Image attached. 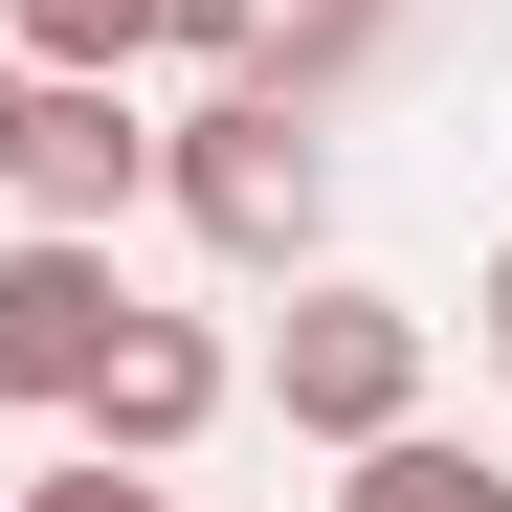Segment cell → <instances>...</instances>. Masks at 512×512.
I'll use <instances>...</instances> for the list:
<instances>
[{"label": "cell", "instance_id": "obj_2", "mask_svg": "<svg viewBox=\"0 0 512 512\" xmlns=\"http://www.w3.org/2000/svg\"><path fill=\"white\" fill-rule=\"evenodd\" d=\"M0 201L23 223H134L156 201V112H134V67H23V134H0Z\"/></svg>", "mask_w": 512, "mask_h": 512}, {"label": "cell", "instance_id": "obj_11", "mask_svg": "<svg viewBox=\"0 0 512 512\" xmlns=\"http://www.w3.org/2000/svg\"><path fill=\"white\" fill-rule=\"evenodd\" d=\"M0 134H23V45H0Z\"/></svg>", "mask_w": 512, "mask_h": 512}, {"label": "cell", "instance_id": "obj_5", "mask_svg": "<svg viewBox=\"0 0 512 512\" xmlns=\"http://www.w3.org/2000/svg\"><path fill=\"white\" fill-rule=\"evenodd\" d=\"M223 401H245V379H223V334H201V312H112V357H90V401H67V423H90L112 468H179Z\"/></svg>", "mask_w": 512, "mask_h": 512}, {"label": "cell", "instance_id": "obj_4", "mask_svg": "<svg viewBox=\"0 0 512 512\" xmlns=\"http://www.w3.org/2000/svg\"><path fill=\"white\" fill-rule=\"evenodd\" d=\"M112 245L90 223H23V245H0V401H23V423H67V401H90V357H112Z\"/></svg>", "mask_w": 512, "mask_h": 512}, {"label": "cell", "instance_id": "obj_7", "mask_svg": "<svg viewBox=\"0 0 512 512\" xmlns=\"http://www.w3.org/2000/svg\"><path fill=\"white\" fill-rule=\"evenodd\" d=\"M0 45H23V67H134L156 0H0Z\"/></svg>", "mask_w": 512, "mask_h": 512}, {"label": "cell", "instance_id": "obj_9", "mask_svg": "<svg viewBox=\"0 0 512 512\" xmlns=\"http://www.w3.org/2000/svg\"><path fill=\"white\" fill-rule=\"evenodd\" d=\"M156 45H201V67H245V45H268V0H156Z\"/></svg>", "mask_w": 512, "mask_h": 512}, {"label": "cell", "instance_id": "obj_6", "mask_svg": "<svg viewBox=\"0 0 512 512\" xmlns=\"http://www.w3.org/2000/svg\"><path fill=\"white\" fill-rule=\"evenodd\" d=\"M334 512H512V468H490V446H446V423H379Z\"/></svg>", "mask_w": 512, "mask_h": 512}, {"label": "cell", "instance_id": "obj_3", "mask_svg": "<svg viewBox=\"0 0 512 512\" xmlns=\"http://www.w3.org/2000/svg\"><path fill=\"white\" fill-rule=\"evenodd\" d=\"M268 401H290V446H379V423H423V312H401V290H290Z\"/></svg>", "mask_w": 512, "mask_h": 512}, {"label": "cell", "instance_id": "obj_8", "mask_svg": "<svg viewBox=\"0 0 512 512\" xmlns=\"http://www.w3.org/2000/svg\"><path fill=\"white\" fill-rule=\"evenodd\" d=\"M0 512H179V490H156V468H112V446H90V468H45V490H0Z\"/></svg>", "mask_w": 512, "mask_h": 512}, {"label": "cell", "instance_id": "obj_1", "mask_svg": "<svg viewBox=\"0 0 512 512\" xmlns=\"http://www.w3.org/2000/svg\"><path fill=\"white\" fill-rule=\"evenodd\" d=\"M156 201H179L223 268H312V245H334V134H312V90H245V67H223V90L156 134Z\"/></svg>", "mask_w": 512, "mask_h": 512}, {"label": "cell", "instance_id": "obj_10", "mask_svg": "<svg viewBox=\"0 0 512 512\" xmlns=\"http://www.w3.org/2000/svg\"><path fill=\"white\" fill-rule=\"evenodd\" d=\"M468 334H490V379H512V245H490V312H468Z\"/></svg>", "mask_w": 512, "mask_h": 512}]
</instances>
